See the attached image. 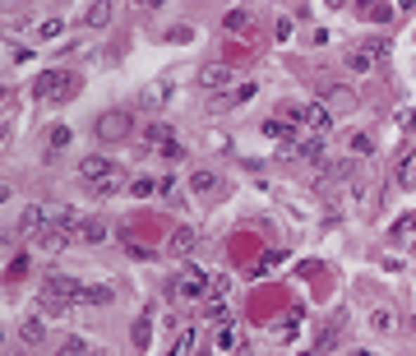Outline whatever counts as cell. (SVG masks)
I'll return each instance as SVG.
<instances>
[{
	"instance_id": "6da1fadb",
	"label": "cell",
	"mask_w": 416,
	"mask_h": 356,
	"mask_svg": "<svg viewBox=\"0 0 416 356\" xmlns=\"http://www.w3.org/2000/svg\"><path fill=\"white\" fill-rule=\"evenodd\" d=\"M79 180H84L93 195H116V190L125 185V171L111 162V157H102V153H88L84 162H79Z\"/></svg>"
},
{
	"instance_id": "7a4b0ae2",
	"label": "cell",
	"mask_w": 416,
	"mask_h": 356,
	"mask_svg": "<svg viewBox=\"0 0 416 356\" xmlns=\"http://www.w3.org/2000/svg\"><path fill=\"white\" fill-rule=\"evenodd\" d=\"M79 93V74L74 70H42V74L33 79V98L37 102H70Z\"/></svg>"
},
{
	"instance_id": "3957f363",
	"label": "cell",
	"mask_w": 416,
	"mask_h": 356,
	"mask_svg": "<svg viewBox=\"0 0 416 356\" xmlns=\"http://www.w3.org/2000/svg\"><path fill=\"white\" fill-rule=\"evenodd\" d=\"M134 134V112L130 107H107V112L93 121V139L98 144H125Z\"/></svg>"
},
{
	"instance_id": "277c9868",
	"label": "cell",
	"mask_w": 416,
	"mask_h": 356,
	"mask_svg": "<svg viewBox=\"0 0 416 356\" xmlns=\"http://www.w3.org/2000/svg\"><path fill=\"white\" fill-rule=\"evenodd\" d=\"M60 218V213L51 209V204H28V209L19 213V236H28V241H37L42 232H51V223Z\"/></svg>"
},
{
	"instance_id": "5b68a950",
	"label": "cell",
	"mask_w": 416,
	"mask_h": 356,
	"mask_svg": "<svg viewBox=\"0 0 416 356\" xmlns=\"http://www.w3.org/2000/svg\"><path fill=\"white\" fill-rule=\"evenodd\" d=\"M143 144H148V153H157V157H181V144H176V130L171 125H162V121H153L148 130H143Z\"/></svg>"
},
{
	"instance_id": "8992f818",
	"label": "cell",
	"mask_w": 416,
	"mask_h": 356,
	"mask_svg": "<svg viewBox=\"0 0 416 356\" xmlns=\"http://www.w3.org/2000/svg\"><path fill=\"white\" fill-rule=\"evenodd\" d=\"M208 287H213V278H204L195 264H186V268L171 278V287H167V291H171V296H204Z\"/></svg>"
},
{
	"instance_id": "52a82bcc",
	"label": "cell",
	"mask_w": 416,
	"mask_h": 356,
	"mask_svg": "<svg viewBox=\"0 0 416 356\" xmlns=\"http://www.w3.org/2000/svg\"><path fill=\"white\" fill-rule=\"evenodd\" d=\"M379 56H389V42H361V46H351V51H347V70H351V74H365Z\"/></svg>"
},
{
	"instance_id": "ba28073f",
	"label": "cell",
	"mask_w": 416,
	"mask_h": 356,
	"mask_svg": "<svg viewBox=\"0 0 416 356\" xmlns=\"http://www.w3.org/2000/svg\"><path fill=\"white\" fill-rule=\"evenodd\" d=\"M351 176H356V162H351V157H342V162H319V190H338V185H347Z\"/></svg>"
},
{
	"instance_id": "9c48e42d",
	"label": "cell",
	"mask_w": 416,
	"mask_h": 356,
	"mask_svg": "<svg viewBox=\"0 0 416 356\" xmlns=\"http://www.w3.org/2000/svg\"><path fill=\"white\" fill-rule=\"evenodd\" d=\"M199 88L227 93V88H231V65H227V60H208V65L199 70Z\"/></svg>"
},
{
	"instance_id": "30bf717a",
	"label": "cell",
	"mask_w": 416,
	"mask_h": 356,
	"mask_svg": "<svg viewBox=\"0 0 416 356\" xmlns=\"http://www.w3.org/2000/svg\"><path fill=\"white\" fill-rule=\"evenodd\" d=\"M70 232H74V241H84V245H102L111 236V227L102 223V218H74Z\"/></svg>"
},
{
	"instance_id": "8fae6325",
	"label": "cell",
	"mask_w": 416,
	"mask_h": 356,
	"mask_svg": "<svg viewBox=\"0 0 416 356\" xmlns=\"http://www.w3.org/2000/svg\"><path fill=\"white\" fill-rule=\"evenodd\" d=\"M324 107H329L333 116L356 112V88H347V84H333V88H324Z\"/></svg>"
},
{
	"instance_id": "7c38bea8",
	"label": "cell",
	"mask_w": 416,
	"mask_h": 356,
	"mask_svg": "<svg viewBox=\"0 0 416 356\" xmlns=\"http://www.w3.org/2000/svg\"><path fill=\"white\" fill-rule=\"evenodd\" d=\"M195 245H199V232H195V227H176V232L167 236V255H176V259H186L190 250H195Z\"/></svg>"
},
{
	"instance_id": "4fadbf2b",
	"label": "cell",
	"mask_w": 416,
	"mask_h": 356,
	"mask_svg": "<svg viewBox=\"0 0 416 356\" xmlns=\"http://www.w3.org/2000/svg\"><path fill=\"white\" fill-rule=\"evenodd\" d=\"M111 301H116V291H111L107 282H84L79 296H74V305H111Z\"/></svg>"
},
{
	"instance_id": "5bb4252c",
	"label": "cell",
	"mask_w": 416,
	"mask_h": 356,
	"mask_svg": "<svg viewBox=\"0 0 416 356\" xmlns=\"http://www.w3.org/2000/svg\"><path fill=\"white\" fill-rule=\"evenodd\" d=\"M70 241H74V232H70V227H51V232H42L33 245H37V250H46V255H60Z\"/></svg>"
},
{
	"instance_id": "9a60e30c",
	"label": "cell",
	"mask_w": 416,
	"mask_h": 356,
	"mask_svg": "<svg viewBox=\"0 0 416 356\" xmlns=\"http://www.w3.org/2000/svg\"><path fill=\"white\" fill-rule=\"evenodd\" d=\"M19 343H23V347H42V343H46V324L37 319V315H28V319L19 324Z\"/></svg>"
},
{
	"instance_id": "2e32d148",
	"label": "cell",
	"mask_w": 416,
	"mask_h": 356,
	"mask_svg": "<svg viewBox=\"0 0 416 356\" xmlns=\"http://www.w3.org/2000/svg\"><path fill=\"white\" fill-rule=\"evenodd\" d=\"M218 185H222L218 171H208V167L190 171V190H195V195H218Z\"/></svg>"
},
{
	"instance_id": "e0dca14e",
	"label": "cell",
	"mask_w": 416,
	"mask_h": 356,
	"mask_svg": "<svg viewBox=\"0 0 416 356\" xmlns=\"http://www.w3.org/2000/svg\"><path fill=\"white\" fill-rule=\"evenodd\" d=\"M306 125H310L315 134H324V130L333 125V112L324 107V102H306Z\"/></svg>"
},
{
	"instance_id": "ac0fdd59",
	"label": "cell",
	"mask_w": 416,
	"mask_h": 356,
	"mask_svg": "<svg viewBox=\"0 0 416 356\" xmlns=\"http://www.w3.org/2000/svg\"><path fill=\"white\" fill-rule=\"evenodd\" d=\"M111 23V0H93L84 14V28H107Z\"/></svg>"
},
{
	"instance_id": "d6986e66",
	"label": "cell",
	"mask_w": 416,
	"mask_h": 356,
	"mask_svg": "<svg viewBox=\"0 0 416 356\" xmlns=\"http://www.w3.org/2000/svg\"><path fill=\"white\" fill-rule=\"evenodd\" d=\"M264 134H268V139H278V144H292V139H296V125L282 121V116H273V121H264Z\"/></svg>"
},
{
	"instance_id": "ffe728a7",
	"label": "cell",
	"mask_w": 416,
	"mask_h": 356,
	"mask_svg": "<svg viewBox=\"0 0 416 356\" xmlns=\"http://www.w3.org/2000/svg\"><path fill=\"white\" fill-rule=\"evenodd\" d=\"M370 329H375V334H394V329H398V315L389 310V305H375V310H370Z\"/></svg>"
},
{
	"instance_id": "44dd1931",
	"label": "cell",
	"mask_w": 416,
	"mask_h": 356,
	"mask_svg": "<svg viewBox=\"0 0 416 356\" xmlns=\"http://www.w3.org/2000/svg\"><path fill=\"white\" fill-rule=\"evenodd\" d=\"M356 10H361V19H375V23H389V0H361V5H356Z\"/></svg>"
},
{
	"instance_id": "7402d4cb",
	"label": "cell",
	"mask_w": 416,
	"mask_h": 356,
	"mask_svg": "<svg viewBox=\"0 0 416 356\" xmlns=\"http://www.w3.org/2000/svg\"><path fill=\"white\" fill-rule=\"evenodd\" d=\"M157 190H162V180H153V176H134L130 180V195H134V199H153Z\"/></svg>"
},
{
	"instance_id": "603a6c76",
	"label": "cell",
	"mask_w": 416,
	"mask_h": 356,
	"mask_svg": "<svg viewBox=\"0 0 416 356\" xmlns=\"http://www.w3.org/2000/svg\"><path fill=\"white\" fill-rule=\"evenodd\" d=\"M222 28H227V33H236V37H245V33H250V14H245V10H227Z\"/></svg>"
},
{
	"instance_id": "cb8c5ba5",
	"label": "cell",
	"mask_w": 416,
	"mask_h": 356,
	"mask_svg": "<svg viewBox=\"0 0 416 356\" xmlns=\"http://www.w3.org/2000/svg\"><path fill=\"white\" fill-rule=\"evenodd\" d=\"M394 241H398V245H403V241L416 245V218H403V223L394 227Z\"/></svg>"
},
{
	"instance_id": "d4e9b609",
	"label": "cell",
	"mask_w": 416,
	"mask_h": 356,
	"mask_svg": "<svg viewBox=\"0 0 416 356\" xmlns=\"http://www.w3.org/2000/svg\"><path fill=\"white\" fill-rule=\"evenodd\" d=\"M213 347H218V352H236V329H231V324H222L218 338H213Z\"/></svg>"
},
{
	"instance_id": "484cf974",
	"label": "cell",
	"mask_w": 416,
	"mask_h": 356,
	"mask_svg": "<svg viewBox=\"0 0 416 356\" xmlns=\"http://www.w3.org/2000/svg\"><path fill=\"white\" fill-rule=\"evenodd\" d=\"M56 356H88V343L84 338H65V343L56 347Z\"/></svg>"
},
{
	"instance_id": "4316f807",
	"label": "cell",
	"mask_w": 416,
	"mask_h": 356,
	"mask_svg": "<svg viewBox=\"0 0 416 356\" xmlns=\"http://www.w3.org/2000/svg\"><path fill=\"white\" fill-rule=\"evenodd\" d=\"M148 338H153V324H148V315H139L134 319V347H148Z\"/></svg>"
},
{
	"instance_id": "83f0119b",
	"label": "cell",
	"mask_w": 416,
	"mask_h": 356,
	"mask_svg": "<svg viewBox=\"0 0 416 356\" xmlns=\"http://www.w3.org/2000/svg\"><path fill=\"white\" fill-rule=\"evenodd\" d=\"M70 134H74L70 125H51V130H46V144H51V148H65V144H70Z\"/></svg>"
},
{
	"instance_id": "f1b7e54d",
	"label": "cell",
	"mask_w": 416,
	"mask_h": 356,
	"mask_svg": "<svg viewBox=\"0 0 416 356\" xmlns=\"http://www.w3.org/2000/svg\"><path fill=\"white\" fill-rule=\"evenodd\" d=\"M195 343H199V334H195V329H186V334L176 338V352L171 356H190V352H195Z\"/></svg>"
},
{
	"instance_id": "f546056e",
	"label": "cell",
	"mask_w": 416,
	"mask_h": 356,
	"mask_svg": "<svg viewBox=\"0 0 416 356\" xmlns=\"http://www.w3.org/2000/svg\"><path fill=\"white\" fill-rule=\"evenodd\" d=\"M65 33V19H46L42 28H37V37H42V42H51V37H60Z\"/></svg>"
},
{
	"instance_id": "4dcf8cb0",
	"label": "cell",
	"mask_w": 416,
	"mask_h": 356,
	"mask_svg": "<svg viewBox=\"0 0 416 356\" xmlns=\"http://www.w3.org/2000/svg\"><path fill=\"white\" fill-rule=\"evenodd\" d=\"M351 153H375V139L365 130H356V134H351Z\"/></svg>"
},
{
	"instance_id": "1f68e13d",
	"label": "cell",
	"mask_w": 416,
	"mask_h": 356,
	"mask_svg": "<svg viewBox=\"0 0 416 356\" xmlns=\"http://www.w3.org/2000/svg\"><path fill=\"white\" fill-rule=\"evenodd\" d=\"M250 98H254V84H241V88H231L227 102H231V107H241V102H250Z\"/></svg>"
},
{
	"instance_id": "d6a6232c",
	"label": "cell",
	"mask_w": 416,
	"mask_h": 356,
	"mask_svg": "<svg viewBox=\"0 0 416 356\" xmlns=\"http://www.w3.org/2000/svg\"><path fill=\"white\" fill-rule=\"evenodd\" d=\"M10 60H14V65H23V60H33V51L19 46V42H10Z\"/></svg>"
},
{
	"instance_id": "836d02e7",
	"label": "cell",
	"mask_w": 416,
	"mask_h": 356,
	"mask_svg": "<svg viewBox=\"0 0 416 356\" xmlns=\"http://www.w3.org/2000/svg\"><path fill=\"white\" fill-rule=\"evenodd\" d=\"M162 5H167V0H130V10H134V14H143V10H162Z\"/></svg>"
},
{
	"instance_id": "e575fe53",
	"label": "cell",
	"mask_w": 416,
	"mask_h": 356,
	"mask_svg": "<svg viewBox=\"0 0 416 356\" xmlns=\"http://www.w3.org/2000/svg\"><path fill=\"white\" fill-rule=\"evenodd\" d=\"M208 319H218V324H231V315H227V305H208Z\"/></svg>"
},
{
	"instance_id": "d590c367",
	"label": "cell",
	"mask_w": 416,
	"mask_h": 356,
	"mask_svg": "<svg viewBox=\"0 0 416 356\" xmlns=\"http://www.w3.org/2000/svg\"><path fill=\"white\" fill-rule=\"evenodd\" d=\"M273 33H278V42H287V37H292V19H287V14L278 19V28H273Z\"/></svg>"
},
{
	"instance_id": "8d00e7d4",
	"label": "cell",
	"mask_w": 416,
	"mask_h": 356,
	"mask_svg": "<svg viewBox=\"0 0 416 356\" xmlns=\"http://www.w3.org/2000/svg\"><path fill=\"white\" fill-rule=\"evenodd\" d=\"M398 185H416V171L407 167V162H403V167H398Z\"/></svg>"
},
{
	"instance_id": "74e56055",
	"label": "cell",
	"mask_w": 416,
	"mask_h": 356,
	"mask_svg": "<svg viewBox=\"0 0 416 356\" xmlns=\"http://www.w3.org/2000/svg\"><path fill=\"white\" fill-rule=\"evenodd\" d=\"M213 291H218V296H227V291H231V278H227V273H222V278H213Z\"/></svg>"
},
{
	"instance_id": "f35d334b",
	"label": "cell",
	"mask_w": 416,
	"mask_h": 356,
	"mask_svg": "<svg viewBox=\"0 0 416 356\" xmlns=\"http://www.w3.org/2000/svg\"><path fill=\"white\" fill-rule=\"evenodd\" d=\"M324 5H333V10H338V5H347V0H324Z\"/></svg>"
},
{
	"instance_id": "ab89813d",
	"label": "cell",
	"mask_w": 416,
	"mask_h": 356,
	"mask_svg": "<svg viewBox=\"0 0 416 356\" xmlns=\"http://www.w3.org/2000/svg\"><path fill=\"white\" fill-rule=\"evenodd\" d=\"M398 5H403V10H412V5H416V0H398Z\"/></svg>"
},
{
	"instance_id": "60d3db41",
	"label": "cell",
	"mask_w": 416,
	"mask_h": 356,
	"mask_svg": "<svg viewBox=\"0 0 416 356\" xmlns=\"http://www.w3.org/2000/svg\"><path fill=\"white\" fill-rule=\"evenodd\" d=\"M301 356H319V347H310V352H301Z\"/></svg>"
},
{
	"instance_id": "b9f144b4",
	"label": "cell",
	"mask_w": 416,
	"mask_h": 356,
	"mask_svg": "<svg viewBox=\"0 0 416 356\" xmlns=\"http://www.w3.org/2000/svg\"><path fill=\"white\" fill-rule=\"evenodd\" d=\"M351 356H375V352H351Z\"/></svg>"
},
{
	"instance_id": "7bdbcfd3",
	"label": "cell",
	"mask_w": 416,
	"mask_h": 356,
	"mask_svg": "<svg viewBox=\"0 0 416 356\" xmlns=\"http://www.w3.org/2000/svg\"><path fill=\"white\" fill-rule=\"evenodd\" d=\"M5 5H10V10H14V5H19V0H5Z\"/></svg>"
},
{
	"instance_id": "ee69618b",
	"label": "cell",
	"mask_w": 416,
	"mask_h": 356,
	"mask_svg": "<svg viewBox=\"0 0 416 356\" xmlns=\"http://www.w3.org/2000/svg\"><path fill=\"white\" fill-rule=\"evenodd\" d=\"M412 329H416V315H412Z\"/></svg>"
}]
</instances>
